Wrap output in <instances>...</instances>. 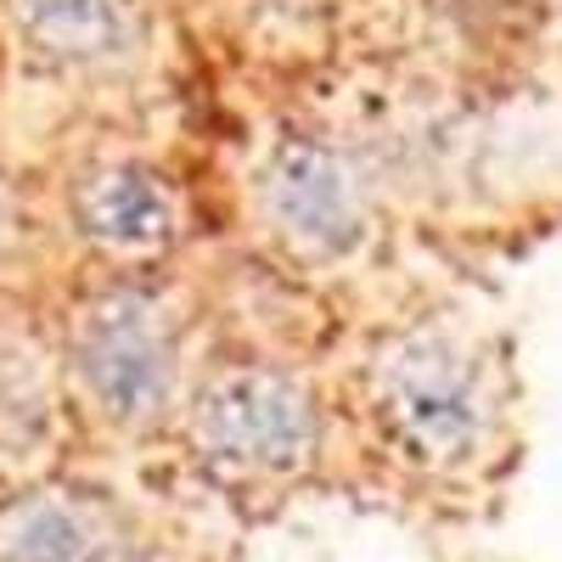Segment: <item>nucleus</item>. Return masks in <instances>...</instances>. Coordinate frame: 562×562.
<instances>
[{"mask_svg": "<svg viewBox=\"0 0 562 562\" xmlns=\"http://www.w3.org/2000/svg\"><path fill=\"white\" fill-rule=\"evenodd\" d=\"M518 405L512 338L467 304L389 321L355 360V411L378 450L416 479H473Z\"/></svg>", "mask_w": 562, "mask_h": 562, "instance_id": "nucleus-1", "label": "nucleus"}, {"mask_svg": "<svg viewBox=\"0 0 562 562\" xmlns=\"http://www.w3.org/2000/svg\"><path fill=\"white\" fill-rule=\"evenodd\" d=\"M57 366L68 400L113 434H153L198 383V321L164 270H102L68 304Z\"/></svg>", "mask_w": 562, "mask_h": 562, "instance_id": "nucleus-2", "label": "nucleus"}, {"mask_svg": "<svg viewBox=\"0 0 562 562\" xmlns=\"http://www.w3.org/2000/svg\"><path fill=\"white\" fill-rule=\"evenodd\" d=\"M248 220L293 270H349L383 237V175L326 124L276 130L248 164Z\"/></svg>", "mask_w": 562, "mask_h": 562, "instance_id": "nucleus-3", "label": "nucleus"}, {"mask_svg": "<svg viewBox=\"0 0 562 562\" xmlns=\"http://www.w3.org/2000/svg\"><path fill=\"white\" fill-rule=\"evenodd\" d=\"M175 422L203 473L243 495L299 484L326 450L321 389L270 355H225L203 366Z\"/></svg>", "mask_w": 562, "mask_h": 562, "instance_id": "nucleus-4", "label": "nucleus"}, {"mask_svg": "<svg viewBox=\"0 0 562 562\" xmlns=\"http://www.w3.org/2000/svg\"><path fill=\"white\" fill-rule=\"evenodd\" d=\"M74 243L102 270H164L186 243V192L140 153H97L63 186Z\"/></svg>", "mask_w": 562, "mask_h": 562, "instance_id": "nucleus-5", "label": "nucleus"}, {"mask_svg": "<svg viewBox=\"0 0 562 562\" xmlns=\"http://www.w3.org/2000/svg\"><path fill=\"white\" fill-rule=\"evenodd\" d=\"M23 57L57 79H124L147 63L140 0H0Z\"/></svg>", "mask_w": 562, "mask_h": 562, "instance_id": "nucleus-6", "label": "nucleus"}, {"mask_svg": "<svg viewBox=\"0 0 562 562\" xmlns=\"http://www.w3.org/2000/svg\"><path fill=\"white\" fill-rule=\"evenodd\" d=\"M119 546L113 512L85 490L23 495L0 518V557L7 562H108Z\"/></svg>", "mask_w": 562, "mask_h": 562, "instance_id": "nucleus-7", "label": "nucleus"}]
</instances>
